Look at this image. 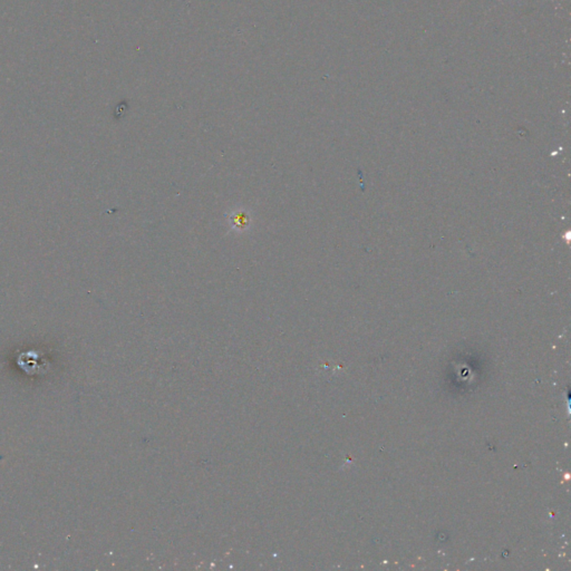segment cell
Returning a JSON list of instances; mask_svg holds the SVG:
<instances>
[{
    "label": "cell",
    "instance_id": "cell-1",
    "mask_svg": "<svg viewBox=\"0 0 571 571\" xmlns=\"http://www.w3.org/2000/svg\"><path fill=\"white\" fill-rule=\"evenodd\" d=\"M231 221L234 227H247L249 225V216L241 212V213H238V214H234L231 216Z\"/></svg>",
    "mask_w": 571,
    "mask_h": 571
}]
</instances>
